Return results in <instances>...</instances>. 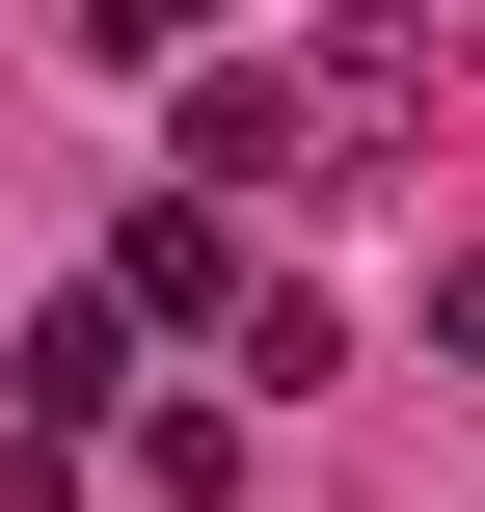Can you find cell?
<instances>
[{
  "mask_svg": "<svg viewBox=\"0 0 485 512\" xmlns=\"http://www.w3.org/2000/svg\"><path fill=\"white\" fill-rule=\"evenodd\" d=\"M297 135H324L297 81H189V135H162V162H189V216H216V189H297Z\"/></svg>",
  "mask_w": 485,
  "mask_h": 512,
  "instance_id": "obj_1",
  "label": "cell"
},
{
  "mask_svg": "<svg viewBox=\"0 0 485 512\" xmlns=\"http://www.w3.org/2000/svg\"><path fill=\"white\" fill-rule=\"evenodd\" d=\"M243 297H270V270H243L189 189H162V216H135V270H108V324H243Z\"/></svg>",
  "mask_w": 485,
  "mask_h": 512,
  "instance_id": "obj_2",
  "label": "cell"
},
{
  "mask_svg": "<svg viewBox=\"0 0 485 512\" xmlns=\"http://www.w3.org/2000/svg\"><path fill=\"white\" fill-rule=\"evenodd\" d=\"M0 378H27V459H54V432H108V405H135V324H108V297H54Z\"/></svg>",
  "mask_w": 485,
  "mask_h": 512,
  "instance_id": "obj_3",
  "label": "cell"
},
{
  "mask_svg": "<svg viewBox=\"0 0 485 512\" xmlns=\"http://www.w3.org/2000/svg\"><path fill=\"white\" fill-rule=\"evenodd\" d=\"M81 27H108V54H189V27H216V0H81Z\"/></svg>",
  "mask_w": 485,
  "mask_h": 512,
  "instance_id": "obj_4",
  "label": "cell"
},
{
  "mask_svg": "<svg viewBox=\"0 0 485 512\" xmlns=\"http://www.w3.org/2000/svg\"><path fill=\"white\" fill-rule=\"evenodd\" d=\"M432 351H485V243H459V270H432Z\"/></svg>",
  "mask_w": 485,
  "mask_h": 512,
  "instance_id": "obj_5",
  "label": "cell"
}]
</instances>
